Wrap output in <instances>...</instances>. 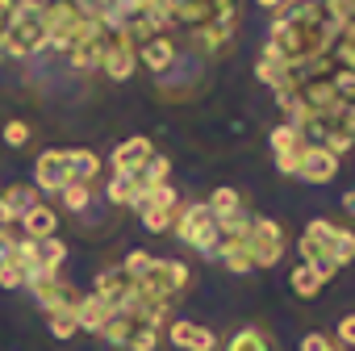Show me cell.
<instances>
[{"instance_id": "603a6c76", "label": "cell", "mask_w": 355, "mask_h": 351, "mask_svg": "<svg viewBox=\"0 0 355 351\" xmlns=\"http://www.w3.org/2000/svg\"><path fill=\"white\" fill-rule=\"evenodd\" d=\"M288 289H293V297H301V301H313L322 289H326V280L309 268V264H297L293 268V276H288Z\"/></svg>"}, {"instance_id": "ffe728a7", "label": "cell", "mask_w": 355, "mask_h": 351, "mask_svg": "<svg viewBox=\"0 0 355 351\" xmlns=\"http://www.w3.org/2000/svg\"><path fill=\"white\" fill-rule=\"evenodd\" d=\"M205 205H209V214H214L218 222H226V218H234V214H243V209H247V205H243V193H239V189H230V185L214 189Z\"/></svg>"}, {"instance_id": "7bdbcfd3", "label": "cell", "mask_w": 355, "mask_h": 351, "mask_svg": "<svg viewBox=\"0 0 355 351\" xmlns=\"http://www.w3.org/2000/svg\"><path fill=\"white\" fill-rule=\"evenodd\" d=\"M13 9H17V0H0V42H5V34H9V22H13Z\"/></svg>"}, {"instance_id": "4dcf8cb0", "label": "cell", "mask_w": 355, "mask_h": 351, "mask_svg": "<svg viewBox=\"0 0 355 351\" xmlns=\"http://www.w3.org/2000/svg\"><path fill=\"white\" fill-rule=\"evenodd\" d=\"M38 247H42V268L59 272V268H63V259H67V243H63V239L55 234V239H42Z\"/></svg>"}, {"instance_id": "74e56055", "label": "cell", "mask_w": 355, "mask_h": 351, "mask_svg": "<svg viewBox=\"0 0 355 351\" xmlns=\"http://www.w3.org/2000/svg\"><path fill=\"white\" fill-rule=\"evenodd\" d=\"M67 5L88 22H105V13H109V0H67Z\"/></svg>"}, {"instance_id": "4316f807", "label": "cell", "mask_w": 355, "mask_h": 351, "mask_svg": "<svg viewBox=\"0 0 355 351\" xmlns=\"http://www.w3.org/2000/svg\"><path fill=\"white\" fill-rule=\"evenodd\" d=\"M0 201H5V205L21 218L26 209H34V205H38V189H34V185H9L5 193H0Z\"/></svg>"}, {"instance_id": "484cf974", "label": "cell", "mask_w": 355, "mask_h": 351, "mask_svg": "<svg viewBox=\"0 0 355 351\" xmlns=\"http://www.w3.org/2000/svg\"><path fill=\"white\" fill-rule=\"evenodd\" d=\"M105 201H109V209H134L138 193H134V185L125 180V176H113V180L105 185Z\"/></svg>"}, {"instance_id": "7c38bea8", "label": "cell", "mask_w": 355, "mask_h": 351, "mask_svg": "<svg viewBox=\"0 0 355 351\" xmlns=\"http://www.w3.org/2000/svg\"><path fill=\"white\" fill-rule=\"evenodd\" d=\"M155 155V146H150V138H142V134H134V138H125V142H117L113 146V155H109V167H113V176H134L146 159Z\"/></svg>"}, {"instance_id": "5b68a950", "label": "cell", "mask_w": 355, "mask_h": 351, "mask_svg": "<svg viewBox=\"0 0 355 351\" xmlns=\"http://www.w3.org/2000/svg\"><path fill=\"white\" fill-rule=\"evenodd\" d=\"M305 234H313V239L330 251V259H334L338 268H347V264L355 259V230H347V226H338V222H330V218H313V222L305 226Z\"/></svg>"}, {"instance_id": "8992f818", "label": "cell", "mask_w": 355, "mask_h": 351, "mask_svg": "<svg viewBox=\"0 0 355 351\" xmlns=\"http://www.w3.org/2000/svg\"><path fill=\"white\" fill-rule=\"evenodd\" d=\"M84 22L88 17H80L67 0H55V5H46V46H55V51H63L67 55V46L76 42V34L84 30Z\"/></svg>"}, {"instance_id": "5bb4252c", "label": "cell", "mask_w": 355, "mask_h": 351, "mask_svg": "<svg viewBox=\"0 0 355 351\" xmlns=\"http://www.w3.org/2000/svg\"><path fill=\"white\" fill-rule=\"evenodd\" d=\"M234 30H239V17H218L214 26L205 30H193V42L201 55H222L230 42H234Z\"/></svg>"}, {"instance_id": "44dd1931", "label": "cell", "mask_w": 355, "mask_h": 351, "mask_svg": "<svg viewBox=\"0 0 355 351\" xmlns=\"http://www.w3.org/2000/svg\"><path fill=\"white\" fill-rule=\"evenodd\" d=\"M268 146H272V155H293V151H305L309 142H305V134H301L293 121H280V126L268 134Z\"/></svg>"}, {"instance_id": "52a82bcc", "label": "cell", "mask_w": 355, "mask_h": 351, "mask_svg": "<svg viewBox=\"0 0 355 351\" xmlns=\"http://www.w3.org/2000/svg\"><path fill=\"white\" fill-rule=\"evenodd\" d=\"M71 185V167H67V151H42L34 159V189L38 193H63Z\"/></svg>"}, {"instance_id": "d4e9b609", "label": "cell", "mask_w": 355, "mask_h": 351, "mask_svg": "<svg viewBox=\"0 0 355 351\" xmlns=\"http://www.w3.org/2000/svg\"><path fill=\"white\" fill-rule=\"evenodd\" d=\"M255 80H259V84H268L272 92H276V88H288V63L259 55V63H255Z\"/></svg>"}, {"instance_id": "cb8c5ba5", "label": "cell", "mask_w": 355, "mask_h": 351, "mask_svg": "<svg viewBox=\"0 0 355 351\" xmlns=\"http://www.w3.org/2000/svg\"><path fill=\"white\" fill-rule=\"evenodd\" d=\"M226 351H272V339H268V330H259V326H243V330L230 334Z\"/></svg>"}, {"instance_id": "30bf717a", "label": "cell", "mask_w": 355, "mask_h": 351, "mask_svg": "<svg viewBox=\"0 0 355 351\" xmlns=\"http://www.w3.org/2000/svg\"><path fill=\"white\" fill-rule=\"evenodd\" d=\"M175 59H180V46H175L171 34H159V38H150V42L138 46V67H146V71L159 76V80L175 67Z\"/></svg>"}, {"instance_id": "ee69618b", "label": "cell", "mask_w": 355, "mask_h": 351, "mask_svg": "<svg viewBox=\"0 0 355 351\" xmlns=\"http://www.w3.org/2000/svg\"><path fill=\"white\" fill-rule=\"evenodd\" d=\"M343 214H347V218H355V189H347V193H343Z\"/></svg>"}, {"instance_id": "f35d334b", "label": "cell", "mask_w": 355, "mask_h": 351, "mask_svg": "<svg viewBox=\"0 0 355 351\" xmlns=\"http://www.w3.org/2000/svg\"><path fill=\"white\" fill-rule=\"evenodd\" d=\"M301 351H338V347H334V339H326L322 330H309V334L301 339Z\"/></svg>"}, {"instance_id": "d6986e66", "label": "cell", "mask_w": 355, "mask_h": 351, "mask_svg": "<svg viewBox=\"0 0 355 351\" xmlns=\"http://www.w3.org/2000/svg\"><path fill=\"white\" fill-rule=\"evenodd\" d=\"M214 255H218V264H226L230 272H251V268H255V259H251V243H247V239H222Z\"/></svg>"}, {"instance_id": "f546056e", "label": "cell", "mask_w": 355, "mask_h": 351, "mask_svg": "<svg viewBox=\"0 0 355 351\" xmlns=\"http://www.w3.org/2000/svg\"><path fill=\"white\" fill-rule=\"evenodd\" d=\"M46 326H51V334H55L59 343H67V339H76V334H80L76 309H55V314H46Z\"/></svg>"}, {"instance_id": "f6af8a7d", "label": "cell", "mask_w": 355, "mask_h": 351, "mask_svg": "<svg viewBox=\"0 0 355 351\" xmlns=\"http://www.w3.org/2000/svg\"><path fill=\"white\" fill-rule=\"evenodd\" d=\"M255 5H259V9H288L293 0H255Z\"/></svg>"}, {"instance_id": "f1b7e54d", "label": "cell", "mask_w": 355, "mask_h": 351, "mask_svg": "<svg viewBox=\"0 0 355 351\" xmlns=\"http://www.w3.org/2000/svg\"><path fill=\"white\" fill-rule=\"evenodd\" d=\"M59 197H63V209H67V214H88V209H92V185H76V180H71Z\"/></svg>"}, {"instance_id": "ab89813d", "label": "cell", "mask_w": 355, "mask_h": 351, "mask_svg": "<svg viewBox=\"0 0 355 351\" xmlns=\"http://www.w3.org/2000/svg\"><path fill=\"white\" fill-rule=\"evenodd\" d=\"M17 239H21L17 230H0V264L17 255Z\"/></svg>"}, {"instance_id": "ac0fdd59", "label": "cell", "mask_w": 355, "mask_h": 351, "mask_svg": "<svg viewBox=\"0 0 355 351\" xmlns=\"http://www.w3.org/2000/svg\"><path fill=\"white\" fill-rule=\"evenodd\" d=\"M92 293H96V297H105L113 309H121V301L134 293V280H125V276H121V268H105V272L96 276V289H92Z\"/></svg>"}, {"instance_id": "ba28073f", "label": "cell", "mask_w": 355, "mask_h": 351, "mask_svg": "<svg viewBox=\"0 0 355 351\" xmlns=\"http://www.w3.org/2000/svg\"><path fill=\"white\" fill-rule=\"evenodd\" d=\"M167 343L180 351H218V334L201 322H189V318L167 322Z\"/></svg>"}, {"instance_id": "277c9868", "label": "cell", "mask_w": 355, "mask_h": 351, "mask_svg": "<svg viewBox=\"0 0 355 351\" xmlns=\"http://www.w3.org/2000/svg\"><path fill=\"white\" fill-rule=\"evenodd\" d=\"M247 243H251L255 268H276V264L284 259V251H288V234H284V226L272 222V218H251Z\"/></svg>"}, {"instance_id": "d6a6232c", "label": "cell", "mask_w": 355, "mask_h": 351, "mask_svg": "<svg viewBox=\"0 0 355 351\" xmlns=\"http://www.w3.org/2000/svg\"><path fill=\"white\" fill-rule=\"evenodd\" d=\"M218 230H222V239H247V234H251V214L243 209V214H234V218L218 222Z\"/></svg>"}, {"instance_id": "7402d4cb", "label": "cell", "mask_w": 355, "mask_h": 351, "mask_svg": "<svg viewBox=\"0 0 355 351\" xmlns=\"http://www.w3.org/2000/svg\"><path fill=\"white\" fill-rule=\"evenodd\" d=\"M134 214L142 218V226H146L150 234H167V230H171V222H175V209L155 205V201H138V205H134Z\"/></svg>"}, {"instance_id": "3957f363", "label": "cell", "mask_w": 355, "mask_h": 351, "mask_svg": "<svg viewBox=\"0 0 355 351\" xmlns=\"http://www.w3.org/2000/svg\"><path fill=\"white\" fill-rule=\"evenodd\" d=\"M175 239H180L184 247H193L197 255H214L218 243H222V230H218V218L209 214L205 201H184L180 209H175V222H171Z\"/></svg>"}, {"instance_id": "836d02e7", "label": "cell", "mask_w": 355, "mask_h": 351, "mask_svg": "<svg viewBox=\"0 0 355 351\" xmlns=\"http://www.w3.org/2000/svg\"><path fill=\"white\" fill-rule=\"evenodd\" d=\"M155 347H159V330H155V326H134L125 351H155Z\"/></svg>"}, {"instance_id": "e0dca14e", "label": "cell", "mask_w": 355, "mask_h": 351, "mask_svg": "<svg viewBox=\"0 0 355 351\" xmlns=\"http://www.w3.org/2000/svg\"><path fill=\"white\" fill-rule=\"evenodd\" d=\"M67 167H71V180L76 185H92L96 176H101V167H105V159L96 151H88V146H71L67 151Z\"/></svg>"}, {"instance_id": "b9f144b4", "label": "cell", "mask_w": 355, "mask_h": 351, "mask_svg": "<svg viewBox=\"0 0 355 351\" xmlns=\"http://www.w3.org/2000/svg\"><path fill=\"white\" fill-rule=\"evenodd\" d=\"M338 343H347V347L355 351V314H347V318H338Z\"/></svg>"}, {"instance_id": "d590c367", "label": "cell", "mask_w": 355, "mask_h": 351, "mask_svg": "<svg viewBox=\"0 0 355 351\" xmlns=\"http://www.w3.org/2000/svg\"><path fill=\"white\" fill-rule=\"evenodd\" d=\"M146 268H150V255H146L142 247H134V251L125 255V264H121V276H125V280H138Z\"/></svg>"}, {"instance_id": "6da1fadb", "label": "cell", "mask_w": 355, "mask_h": 351, "mask_svg": "<svg viewBox=\"0 0 355 351\" xmlns=\"http://www.w3.org/2000/svg\"><path fill=\"white\" fill-rule=\"evenodd\" d=\"M46 51V5L42 0H17L9 34L0 42V55L9 59H34Z\"/></svg>"}, {"instance_id": "4fadbf2b", "label": "cell", "mask_w": 355, "mask_h": 351, "mask_svg": "<svg viewBox=\"0 0 355 351\" xmlns=\"http://www.w3.org/2000/svg\"><path fill=\"white\" fill-rule=\"evenodd\" d=\"M125 180L134 185V193H138V201H142L150 189H159V185H167V180H171V159L155 151V155H150V159H146L134 176H125Z\"/></svg>"}, {"instance_id": "8d00e7d4", "label": "cell", "mask_w": 355, "mask_h": 351, "mask_svg": "<svg viewBox=\"0 0 355 351\" xmlns=\"http://www.w3.org/2000/svg\"><path fill=\"white\" fill-rule=\"evenodd\" d=\"M0 289H26V272H21V264L17 259H5L0 264Z\"/></svg>"}, {"instance_id": "8fae6325", "label": "cell", "mask_w": 355, "mask_h": 351, "mask_svg": "<svg viewBox=\"0 0 355 351\" xmlns=\"http://www.w3.org/2000/svg\"><path fill=\"white\" fill-rule=\"evenodd\" d=\"M101 71H105L113 84H125V80L138 71V51L125 42V34H113V46L105 51V59H101Z\"/></svg>"}, {"instance_id": "83f0119b", "label": "cell", "mask_w": 355, "mask_h": 351, "mask_svg": "<svg viewBox=\"0 0 355 351\" xmlns=\"http://www.w3.org/2000/svg\"><path fill=\"white\" fill-rule=\"evenodd\" d=\"M130 334H134V322H130L125 314H109V322L101 326V339H105L109 347H125Z\"/></svg>"}, {"instance_id": "1f68e13d", "label": "cell", "mask_w": 355, "mask_h": 351, "mask_svg": "<svg viewBox=\"0 0 355 351\" xmlns=\"http://www.w3.org/2000/svg\"><path fill=\"white\" fill-rule=\"evenodd\" d=\"M334 92H338V105L343 109H355V71H334Z\"/></svg>"}, {"instance_id": "9c48e42d", "label": "cell", "mask_w": 355, "mask_h": 351, "mask_svg": "<svg viewBox=\"0 0 355 351\" xmlns=\"http://www.w3.org/2000/svg\"><path fill=\"white\" fill-rule=\"evenodd\" d=\"M334 176H338V159L322 142H309L305 155H301V167H297V180H305V185H330Z\"/></svg>"}, {"instance_id": "2e32d148", "label": "cell", "mask_w": 355, "mask_h": 351, "mask_svg": "<svg viewBox=\"0 0 355 351\" xmlns=\"http://www.w3.org/2000/svg\"><path fill=\"white\" fill-rule=\"evenodd\" d=\"M109 314H113V305H109L105 297H96V293H84L80 305H76V322H80V330H92V334H101V326L109 322Z\"/></svg>"}, {"instance_id": "60d3db41", "label": "cell", "mask_w": 355, "mask_h": 351, "mask_svg": "<svg viewBox=\"0 0 355 351\" xmlns=\"http://www.w3.org/2000/svg\"><path fill=\"white\" fill-rule=\"evenodd\" d=\"M301 155H305V151H293V155H276V171H280V176H297V167H301Z\"/></svg>"}, {"instance_id": "9a60e30c", "label": "cell", "mask_w": 355, "mask_h": 351, "mask_svg": "<svg viewBox=\"0 0 355 351\" xmlns=\"http://www.w3.org/2000/svg\"><path fill=\"white\" fill-rule=\"evenodd\" d=\"M17 230H21L26 239H38V243H42V239H55V234H59V214H55L46 201H38L34 209H26V214L17 218Z\"/></svg>"}, {"instance_id": "7a4b0ae2", "label": "cell", "mask_w": 355, "mask_h": 351, "mask_svg": "<svg viewBox=\"0 0 355 351\" xmlns=\"http://www.w3.org/2000/svg\"><path fill=\"white\" fill-rule=\"evenodd\" d=\"M189 284H193V272L180 259H150V268L134 280V289L146 305H171L180 293H189Z\"/></svg>"}, {"instance_id": "e575fe53", "label": "cell", "mask_w": 355, "mask_h": 351, "mask_svg": "<svg viewBox=\"0 0 355 351\" xmlns=\"http://www.w3.org/2000/svg\"><path fill=\"white\" fill-rule=\"evenodd\" d=\"M0 138H5V146H26L30 142V126L21 121V117H13V121H5V130H0Z\"/></svg>"}]
</instances>
